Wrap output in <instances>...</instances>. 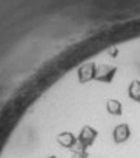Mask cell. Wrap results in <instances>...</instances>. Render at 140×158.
<instances>
[{"label": "cell", "mask_w": 140, "mask_h": 158, "mask_svg": "<svg viewBox=\"0 0 140 158\" xmlns=\"http://www.w3.org/2000/svg\"><path fill=\"white\" fill-rule=\"evenodd\" d=\"M107 111L111 113V114H114V116H120L122 114V103L119 100L111 99L107 102Z\"/></svg>", "instance_id": "4"}, {"label": "cell", "mask_w": 140, "mask_h": 158, "mask_svg": "<svg viewBox=\"0 0 140 158\" xmlns=\"http://www.w3.org/2000/svg\"><path fill=\"white\" fill-rule=\"evenodd\" d=\"M128 93H129V97H131L132 100L140 102V81H138V80H134V81L129 85Z\"/></svg>", "instance_id": "3"}, {"label": "cell", "mask_w": 140, "mask_h": 158, "mask_svg": "<svg viewBox=\"0 0 140 158\" xmlns=\"http://www.w3.org/2000/svg\"><path fill=\"white\" fill-rule=\"evenodd\" d=\"M131 136V130H129V125L128 124H120L114 128V141L115 143H125L128 141V138Z\"/></svg>", "instance_id": "1"}, {"label": "cell", "mask_w": 140, "mask_h": 158, "mask_svg": "<svg viewBox=\"0 0 140 158\" xmlns=\"http://www.w3.org/2000/svg\"><path fill=\"white\" fill-rule=\"evenodd\" d=\"M95 138H97V130H93V128L89 127V125L83 127V130H81V133H80V136H78V139H80L86 147H89L90 144H93Z\"/></svg>", "instance_id": "2"}]
</instances>
